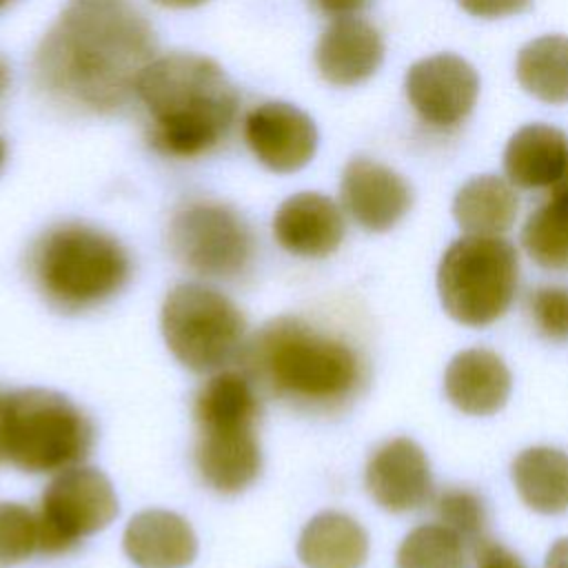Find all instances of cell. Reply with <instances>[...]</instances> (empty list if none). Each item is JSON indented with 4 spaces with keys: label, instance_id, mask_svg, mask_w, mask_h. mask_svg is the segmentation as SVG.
Masks as SVG:
<instances>
[{
    "label": "cell",
    "instance_id": "cell-33",
    "mask_svg": "<svg viewBox=\"0 0 568 568\" xmlns=\"http://www.w3.org/2000/svg\"><path fill=\"white\" fill-rule=\"evenodd\" d=\"M162 7H171V9H189V7H197V4H204L209 0H153Z\"/></svg>",
    "mask_w": 568,
    "mask_h": 568
},
{
    "label": "cell",
    "instance_id": "cell-17",
    "mask_svg": "<svg viewBox=\"0 0 568 568\" xmlns=\"http://www.w3.org/2000/svg\"><path fill=\"white\" fill-rule=\"evenodd\" d=\"M513 377L504 359L488 348L457 353L444 373L448 402L466 415H493L508 402Z\"/></svg>",
    "mask_w": 568,
    "mask_h": 568
},
{
    "label": "cell",
    "instance_id": "cell-26",
    "mask_svg": "<svg viewBox=\"0 0 568 568\" xmlns=\"http://www.w3.org/2000/svg\"><path fill=\"white\" fill-rule=\"evenodd\" d=\"M40 552L36 510L18 501H0V568L27 561Z\"/></svg>",
    "mask_w": 568,
    "mask_h": 568
},
{
    "label": "cell",
    "instance_id": "cell-5",
    "mask_svg": "<svg viewBox=\"0 0 568 568\" xmlns=\"http://www.w3.org/2000/svg\"><path fill=\"white\" fill-rule=\"evenodd\" d=\"M195 468L222 495L248 488L262 470L257 437L260 397L255 382L240 371L213 373L195 393Z\"/></svg>",
    "mask_w": 568,
    "mask_h": 568
},
{
    "label": "cell",
    "instance_id": "cell-30",
    "mask_svg": "<svg viewBox=\"0 0 568 568\" xmlns=\"http://www.w3.org/2000/svg\"><path fill=\"white\" fill-rule=\"evenodd\" d=\"M457 4L477 18H504L526 11L530 0H457Z\"/></svg>",
    "mask_w": 568,
    "mask_h": 568
},
{
    "label": "cell",
    "instance_id": "cell-1",
    "mask_svg": "<svg viewBox=\"0 0 568 568\" xmlns=\"http://www.w3.org/2000/svg\"><path fill=\"white\" fill-rule=\"evenodd\" d=\"M153 58V27L131 0H69L36 49L33 78L67 109L111 113Z\"/></svg>",
    "mask_w": 568,
    "mask_h": 568
},
{
    "label": "cell",
    "instance_id": "cell-4",
    "mask_svg": "<svg viewBox=\"0 0 568 568\" xmlns=\"http://www.w3.org/2000/svg\"><path fill=\"white\" fill-rule=\"evenodd\" d=\"M29 277L49 306L84 313L113 300L131 277V257L122 242L84 222L47 229L31 246Z\"/></svg>",
    "mask_w": 568,
    "mask_h": 568
},
{
    "label": "cell",
    "instance_id": "cell-25",
    "mask_svg": "<svg viewBox=\"0 0 568 568\" xmlns=\"http://www.w3.org/2000/svg\"><path fill=\"white\" fill-rule=\"evenodd\" d=\"M468 544L444 524H422L399 544L395 568H464Z\"/></svg>",
    "mask_w": 568,
    "mask_h": 568
},
{
    "label": "cell",
    "instance_id": "cell-21",
    "mask_svg": "<svg viewBox=\"0 0 568 568\" xmlns=\"http://www.w3.org/2000/svg\"><path fill=\"white\" fill-rule=\"evenodd\" d=\"M510 477L530 510L541 515L568 510V453L548 446L526 448L513 459Z\"/></svg>",
    "mask_w": 568,
    "mask_h": 568
},
{
    "label": "cell",
    "instance_id": "cell-15",
    "mask_svg": "<svg viewBox=\"0 0 568 568\" xmlns=\"http://www.w3.org/2000/svg\"><path fill=\"white\" fill-rule=\"evenodd\" d=\"M342 209L322 193L302 191L286 197L273 215V237L291 255L326 257L342 244Z\"/></svg>",
    "mask_w": 568,
    "mask_h": 568
},
{
    "label": "cell",
    "instance_id": "cell-18",
    "mask_svg": "<svg viewBox=\"0 0 568 568\" xmlns=\"http://www.w3.org/2000/svg\"><path fill=\"white\" fill-rule=\"evenodd\" d=\"M122 546L138 568H184L197 555L191 524L162 508L133 515L124 528Z\"/></svg>",
    "mask_w": 568,
    "mask_h": 568
},
{
    "label": "cell",
    "instance_id": "cell-7",
    "mask_svg": "<svg viewBox=\"0 0 568 568\" xmlns=\"http://www.w3.org/2000/svg\"><path fill=\"white\" fill-rule=\"evenodd\" d=\"M519 286L517 248L501 235H464L442 255L437 291L444 311L464 326H488L513 304Z\"/></svg>",
    "mask_w": 568,
    "mask_h": 568
},
{
    "label": "cell",
    "instance_id": "cell-10",
    "mask_svg": "<svg viewBox=\"0 0 568 568\" xmlns=\"http://www.w3.org/2000/svg\"><path fill=\"white\" fill-rule=\"evenodd\" d=\"M36 515L40 552L67 555L118 517V495L102 470L80 464L53 475Z\"/></svg>",
    "mask_w": 568,
    "mask_h": 568
},
{
    "label": "cell",
    "instance_id": "cell-16",
    "mask_svg": "<svg viewBox=\"0 0 568 568\" xmlns=\"http://www.w3.org/2000/svg\"><path fill=\"white\" fill-rule=\"evenodd\" d=\"M384 60L379 31L359 18L333 20L317 40L315 64L320 75L335 87L368 80Z\"/></svg>",
    "mask_w": 568,
    "mask_h": 568
},
{
    "label": "cell",
    "instance_id": "cell-6",
    "mask_svg": "<svg viewBox=\"0 0 568 568\" xmlns=\"http://www.w3.org/2000/svg\"><path fill=\"white\" fill-rule=\"evenodd\" d=\"M95 439L89 415L51 388H16L0 395V457L29 475H55L80 466Z\"/></svg>",
    "mask_w": 568,
    "mask_h": 568
},
{
    "label": "cell",
    "instance_id": "cell-11",
    "mask_svg": "<svg viewBox=\"0 0 568 568\" xmlns=\"http://www.w3.org/2000/svg\"><path fill=\"white\" fill-rule=\"evenodd\" d=\"M479 93L475 69L455 53L417 60L406 73V95L415 113L439 129L464 122Z\"/></svg>",
    "mask_w": 568,
    "mask_h": 568
},
{
    "label": "cell",
    "instance_id": "cell-8",
    "mask_svg": "<svg viewBox=\"0 0 568 568\" xmlns=\"http://www.w3.org/2000/svg\"><path fill=\"white\" fill-rule=\"evenodd\" d=\"M160 328L173 357L193 373L222 371L246 344V317L240 306L202 282H182L166 293Z\"/></svg>",
    "mask_w": 568,
    "mask_h": 568
},
{
    "label": "cell",
    "instance_id": "cell-13",
    "mask_svg": "<svg viewBox=\"0 0 568 568\" xmlns=\"http://www.w3.org/2000/svg\"><path fill=\"white\" fill-rule=\"evenodd\" d=\"M364 484L373 501L388 513L417 510L433 495L428 457L408 437H393L371 453Z\"/></svg>",
    "mask_w": 568,
    "mask_h": 568
},
{
    "label": "cell",
    "instance_id": "cell-19",
    "mask_svg": "<svg viewBox=\"0 0 568 568\" xmlns=\"http://www.w3.org/2000/svg\"><path fill=\"white\" fill-rule=\"evenodd\" d=\"M504 169L519 189H550L568 175V135L550 124H526L506 144Z\"/></svg>",
    "mask_w": 568,
    "mask_h": 568
},
{
    "label": "cell",
    "instance_id": "cell-27",
    "mask_svg": "<svg viewBox=\"0 0 568 568\" xmlns=\"http://www.w3.org/2000/svg\"><path fill=\"white\" fill-rule=\"evenodd\" d=\"M437 521L455 530L468 546L477 544L486 530L484 499L468 488H444L435 497Z\"/></svg>",
    "mask_w": 568,
    "mask_h": 568
},
{
    "label": "cell",
    "instance_id": "cell-23",
    "mask_svg": "<svg viewBox=\"0 0 568 568\" xmlns=\"http://www.w3.org/2000/svg\"><path fill=\"white\" fill-rule=\"evenodd\" d=\"M528 257L548 271H568V175L550 186L546 200L521 229Z\"/></svg>",
    "mask_w": 568,
    "mask_h": 568
},
{
    "label": "cell",
    "instance_id": "cell-9",
    "mask_svg": "<svg viewBox=\"0 0 568 568\" xmlns=\"http://www.w3.org/2000/svg\"><path fill=\"white\" fill-rule=\"evenodd\" d=\"M169 248L191 273L233 282L253 266L255 235L233 206L217 200H193L173 213Z\"/></svg>",
    "mask_w": 568,
    "mask_h": 568
},
{
    "label": "cell",
    "instance_id": "cell-35",
    "mask_svg": "<svg viewBox=\"0 0 568 568\" xmlns=\"http://www.w3.org/2000/svg\"><path fill=\"white\" fill-rule=\"evenodd\" d=\"M4 160H7V144H4V140L0 138V169H2Z\"/></svg>",
    "mask_w": 568,
    "mask_h": 568
},
{
    "label": "cell",
    "instance_id": "cell-28",
    "mask_svg": "<svg viewBox=\"0 0 568 568\" xmlns=\"http://www.w3.org/2000/svg\"><path fill=\"white\" fill-rule=\"evenodd\" d=\"M535 331L550 342H568V286H539L526 300Z\"/></svg>",
    "mask_w": 568,
    "mask_h": 568
},
{
    "label": "cell",
    "instance_id": "cell-24",
    "mask_svg": "<svg viewBox=\"0 0 568 568\" xmlns=\"http://www.w3.org/2000/svg\"><path fill=\"white\" fill-rule=\"evenodd\" d=\"M517 80L541 102H568V38L541 36L521 47L515 67Z\"/></svg>",
    "mask_w": 568,
    "mask_h": 568
},
{
    "label": "cell",
    "instance_id": "cell-14",
    "mask_svg": "<svg viewBox=\"0 0 568 568\" xmlns=\"http://www.w3.org/2000/svg\"><path fill=\"white\" fill-rule=\"evenodd\" d=\"M339 197L346 213L373 233L393 229L413 204L408 182L390 166L368 158H353L344 166Z\"/></svg>",
    "mask_w": 568,
    "mask_h": 568
},
{
    "label": "cell",
    "instance_id": "cell-31",
    "mask_svg": "<svg viewBox=\"0 0 568 568\" xmlns=\"http://www.w3.org/2000/svg\"><path fill=\"white\" fill-rule=\"evenodd\" d=\"M371 0H313L315 9L328 18H353L359 13Z\"/></svg>",
    "mask_w": 568,
    "mask_h": 568
},
{
    "label": "cell",
    "instance_id": "cell-34",
    "mask_svg": "<svg viewBox=\"0 0 568 568\" xmlns=\"http://www.w3.org/2000/svg\"><path fill=\"white\" fill-rule=\"evenodd\" d=\"M9 84H11V69L4 62V58H0V98L7 93Z\"/></svg>",
    "mask_w": 568,
    "mask_h": 568
},
{
    "label": "cell",
    "instance_id": "cell-22",
    "mask_svg": "<svg viewBox=\"0 0 568 568\" xmlns=\"http://www.w3.org/2000/svg\"><path fill=\"white\" fill-rule=\"evenodd\" d=\"M519 200L513 184L499 175L468 180L453 200V215L466 235H501L517 217Z\"/></svg>",
    "mask_w": 568,
    "mask_h": 568
},
{
    "label": "cell",
    "instance_id": "cell-2",
    "mask_svg": "<svg viewBox=\"0 0 568 568\" xmlns=\"http://www.w3.org/2000/svg\"><path fill=\"white\" fill-rule=\"evenodd\" d=\"M240 359L255 386L304 410H337L364 384L359 353L295 315L268 320L246 339Z\"/></svg>",
    "mask_w": 568,
    "mask_h": 568
},
{
    "label": "cell",
    "instance_id": "cell-20",
    "mask_svg": "<svg viewBox=\"0 0 568 568\" xmlns=\"http://www.w3.org/2000/svg\"><path fill=\"white\" fill-rule=\"evenodd\" d=\"M297 557L306 568H362L368 535L346 513H317L300 532Z\"/></svg>",
    "mask_w": 568,
    "mask_h": 568
},
{
    "label": "cell",
    "instance_id": "cell-29",
    "mask_svg": "<svg viewBox=\"0 0 568 568\" xmlns=\"http://www.w3.org/2000/svg\"><path fill=\"white\" fill-rule=\"evenodd\" d=\"M470 550L477 568H524L521 559L513 550L488 537H481L477 544L470 546Z\"/></svg>",
    "mask_w": 568,
    "mask_h": 568
},
{
    "label": "cell",
    "instance_id": "cell-12",
    "mask_svg": "<svg viewBox=\"0 0 568 568\" xmlns=\"http://www.w3.org/2000/svg\"><path fill=\"white\" fill-rule=\"evenodd\" d=\"M244 140L260 164L275 173H293L313 160L317 129L295 104L262 102L244 118Z\"/></svg>",
    "mask_w": 568,
    "mask_h": 568
},
{
    "label": "cell",
    "instance_id": "cell-36",
    "mask_svg": "<svg viewBox=\"0 0 568 568\" xmlns=\"http://www.w3.org/2000/svg\"><path fill=\"white\" fill-rule=\"evenodd\" d=\"M9 2H11V0H0V11H2V9H4Z\"/></svg>",
    "mask_w": 568,
    "mask_h": 568
},
{
    "label": "cell",
    "instance_id": "cell-3",
    "mask_svg": "<svg viewBox=\"0 0 568 568\" xmlns=\"http://www.w3.org/2000/svg\"><path fill=\"white\" fill-rule=\"evenodd\" d=\"M135 95L149 113V144L178 160L220 146L240 102L222 67L200 53L153 58L138 78Z\"/></svg>",
    "mask_w": 568,
    "mask_h": 568
},
{
    "label": "cell",
    "instance_id": "cell-32",
    "mask_svg": "<svg viewBox=\"0 0 568 568\" xmlns=\"http://www.w3.org/2000/svg\"><path fill=\"white\" fill-rule=\"evenodd\" d=\"M544 568H568V537L557 539L546 552Z\"/></svg>",
    "mask_w": 568,
    "mask_h": 568
}]
</instances>
